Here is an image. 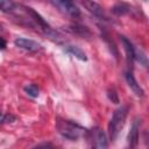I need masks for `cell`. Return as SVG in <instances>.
I'll use <instances>...</instances> for the list:
<instances>
[{"mask_svg":"<svg viewBox=\"0 0 149 149\" xmlns=\"http://www.w3.org/2000/svg\"><path fill=\"white\" fill-rule=\"evenodd\" d=\"M23 90L31 98H37L38 94H40V90H38V86L36 84H28V85L24 86Z\"/></svg>","mask_w":149,"mask_h":149,"instance_id":"obj_15","label":"cell"},{"mask_svg":"<svg viewBox=\"0 0 149 149\" xmlns=\"http://www.w3.org/2000/svg\"><path fill=\"white\" fill-rule=\"evenodd\" d=\"M140 127H141V119L135 118L132 127L129 129L128 136H127V146L128 149H135L139 143V136H140Z\"/></svg>","mask_w":149,"mask_h":149,"instance_id":"obj_4","label":"cell"},{"mask_svg":"<svg viewBox=\"0 0 149 149\" xmlns=\"http://www.w3.org/2000/svg\"><path fill=\"white\" fill-rule=\"evenodd\" d=\"M134 61H137L140 64H142L143 66H148V58L147 55L144 54V51L142 49L135 48V54H134Z\"/></svg>","mask_w":149,"mask_h":149,"instance_id":"obj_14","label":"cell"},{"mask_svg":"<svg viewBox=\"0 0 149 149\" xmlns=\"http://www.w3.org/2000/svg\"><path fill=\"white\" fill-rule=\"evenodd\" d=\"M121 41H122V44H123V48H125V51H126V58H127V64L128 66H133V63H134V54H135V47L133 45V43L126 37V36H120Z\"/></svg>","mask_w":149,"mask_h":149,"instance_id":"obj_8","label":"cell"},{"mask_svg":"<svg viewBox=\"0 0 149 149\" xmlns=\"http://www.w3.org/2000/svg\"><path fill=\"white\" fill-rule=\"evenodd\" d=\"M92 139H93L92 149H107V147H108L107 137H106V134L100 128L93 129Z\"/></svg>","mask_w":149,"mask_h":149,"instance_id":"obj_6","label":"cell"},{"mask_svg":"<svg viewBox=\"0 0 149 149\" xmlns=\"http://www.w3.org/2000/svg\"><path fill=\"white\" fill-rule=\"evenodd\" d=\"M70 31L80 36V37H87L91 36V31L87 29V27L84 26H79V24H72L70 26Z\"/></svg>","mask_w":149,"mask_h":149,"instance_id":"obj_13","label":"cell"},{"mask_svg":"<svg viewBox=\"0 0 149 149\" xmlns=\"http://www.w3.org/2000/svg\"><path fill=\"white\" fill-rule=\"evenodd\" d=\"M51 5L55 6L59 12H62V13H64V14L71 16V17H78V16H80V9L72 1L56 0V1H51Z\"/></svg>","mask_w":149,"mask_h":149,"instance_id":"obj_3","label":"cell"},{"mask_svg":"<svg viewBox=\"0 0 149 149\" xmlns=\"http://www.w3.org/2000/svg\"><path fill=\"white\" fill-rule=\"evenodd\" d=\"M127 115H128V106H126V105H123L114 111L112 119L108 123V134H109V139L112 142H114L118 139L120 132L122 130L126 119H127Z\"/></svg>","mask_w":149,"mask_h":149,"instance_id":"obj_2","label":"cell"},{"mask_svg":"<svg viewBox=\"0 0 149 149\" xmlns=\"http://www.w3.org/2000/svg\"><path fill=\"white\" fill-rule=\"evenodd\" d=\"M56 129L64 139L70 141H76L87 133V129L81 127L80 125L62 118L56 119Z\"/></svg>","mask_w":149,"mask_h":149,"instance_id":"obj_1","label":"cell"},{"mask_svg":"<svg viewBox=\"0 0 149 149\" xmlns=\"http://www.w3.org/2000/svg\"><path fill=\"white\" fill-rule=\"evenodd\" d=\"M130 12V6L126 2H118L112 7V13L118 15V16H122L126 15Z\"/></svg>","mask_w":149,"mask_h":149,"instance_id":"obj_12","label":"cell"},{"mask_svg":"<svg viewBox=\"0 0 149 149\" xmlns=\"http://www.w3.org/2000/svg\"><path fill=\"white\" fill-rule=\"evenodd\" d=\"M20 8V5L10 1V0H0V10L2 13H7V14H13L15 12H17Z\"/></svg>","mask_w":149,"mask_h":149,"instance_id":"obj_10","label":"cell"},{"mask_svg":"<svg viewBox=\"0 0 149 149\" xmlns=\"http://www.w3.org/2000/svg\"><path fill=\"white\" fill-rule=\"evenodd\" d=\"M125 78H126V81H127L128 86H129L130 90L135 93V95H137V97H143L144 91H143V88L140 86V84L136 81L135 77L133 76V73H132L130 71H127V72H126Z\"/></svg>","mask_w":149,"mask_h":149,"instance_id":"obj_9","label":"cell"},{"mask_svg":"<svg viewBox=\"0 0 149 149\" xmlns=\"http://www.w3.org/2000/svg\"><path fill=\"white\" fill-rule=\"evenodd\" d=\"M65 51H66L68 54L74 56V57L78 58L79 61H84V62L87 61L86 54H85L79 47H77V45H66V47H65Z\"/></svg>","mask_w":149,"mask_h":149,"instance_id":"obj_11","label":"cell"},{"mask_svg":"<svg viewBox=\"0 0 149 149\" xmlns=\"http://www.w3.org/2000/svg\"><path fill=\"white\" fill-rule=\"evenodd\" d=\"M6 47H7V42H6V40H5L3 37H0V50L6 49Z\"/></svg>","mask_w":149,"mask_h":149,"instance_id":"obj_19","label":"cell"},{"mask_svg":"<svg viewBox=\"0 0 149 149\" xmlns=\"http://www.w3.org/2000/svg\"><path fill=\"white\" fill-rule=\"evenodd\" d=\"M81 5H83L93 16H95V17H98V19H100V20H106V19H107L106 15H105V13H104L102 7H101L98 2H94V1H83Z\"/></svg>","mask_w":149,"mask_h":149,"instance_id":"obj_7","label":"cell"},{"mask_svg":"<svg viewBox=\"0 0 149 149\" xmlns=\"http://www.w3.org/2000/svg\"><path fill=\"white\" fill-rule=\"evenodd\" d=\"M14 44L20 48V49H23L26 51H31V52H36V51H40L42 50V45L40 43H37L36 41L34 40H30V38H24V37H19L14 41Z\"/></svg>","mask_w":149,"mask_h":149,"instance_id":"obj_5","label":"cell"},{"mask_svg":"<svg viewBox=\"0 0 149 149\" xmlns=\"http://www.w3.org/2000/svg\"><path fill=\"white\" fill-rule=\"evenodd\" d=\"M31 149H57V147L54 146V144L50 143V142H44V143H40V144L35 146V147L31 148Z\"/></svg>","mask_w":149,"mask_h":149,"instance_id":"obj_17","label":"cell"},{"mask_svg":"<svg viewBox=\"0 0 149 149\" xmlns=\"http://www.w3.org/2000/svg\"><path fill=\"white\" fill-rule=\"evenodd\" d=\"M15 120V116L12 114H2L0 112V123H7V122H13Z\"/></svg>","mask_w":149,"mask_h":149,"instance_id":"obj_16","label":"cell"},{"mask_svg":"<svg viewBox=\"0 0 149 149\" xmlns=\"http://www.w3.org/2000/svg\"><path fill=\"white\" fill-rule=\"evenodd\" d=\"M107 95L109 98V100L114 104H119V97H118V93L114 91V90H108L107 92Z\"/></svg>","mask_w":149,"mask_h":149,"instance_id":"obj_18","label":"cell"}]
</instances>
